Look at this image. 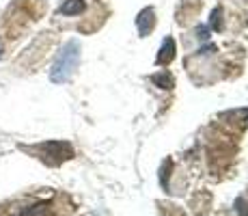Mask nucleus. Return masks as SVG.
Instances as JSON below:
<instances>
[{
    "instance_id": "1",
    "label": "nucleus",
    "mask_w": 248,
    "mask_h": 216,
    "mask_svg": "<svg viewBox=\"0 0 248 216\" xmlns=\"http://www.w3.org/2000/svg\"><path fill=\"white\" fill-rule=\"evenodd\" d=\"M78 61H80L78 41H67L59 50V54H56L54 65H52V71H50V80L56 84L67 83L71 78V74L76 71V67H78Z\"/></svg>"
},
{
    "instance_id": "2",
    "label": "nucleus",
    "mask_w": 248,
    "mask_h": 216,
    "mask_svg": "<svg viewBox=\"0 0 248 216\" xmlns=\"http://www.w3.org/2000/svg\"><path fill=\"white\" fill-rule=\"evenodd\" d=\"M154 26V9H142L136 17V28L140 35H147L149 28Z\"/></svg>"
},
{
    "instance_id": "3",
    "label": "nucleus",
    "mask_w": 248,
    "mask_h": 216,
    "mask_svg": "<svg viewBox=\"0 0 248 216\" xmlns=\"http://www.w3.org/2000/svg\"><path fill=\"white\" fill-rule=\"evenodd\" d=\"M80 11H84V0H67L59 7L61 16H78Z\"/></svg>"
},
{
    "instance_id": "4",
    "label": "nucleus",
    "mask_w": 248,
    "mask_h": 216,
    "mask_svg": "<svg viewBox=\"0 0 248 216\" xmlns=\"http://www.w3.org/2000/svg\"><path fill=\"white\" fill-rule=\"evenodd\" d=\"M173 50H175V43H173V39H166L164 43H162V50H160V56H158V63H169L170 59H173Z\"/></svg>"
},
{
    "instance_id": "5",
    "label": "nucleus",
    "mask_w": 248,
    "mask_h": 216,
    "mask_svg": "<svg viewBox=\"0 0 248 216\" xmlns=\"http://www.w3.org/2000/svg\"><path fill=\"white\" fill-rule=\"evenodd\" d=\"M218 17H220V11H214V28H220V20Z\"/></svg>"
},
{
    "instance_id": "6",
    "label": "nucleus",
    "mask_w": 248,
    "mask_h": 216,
    "mask_svg": "<svg viewBox=\"0 0 248 216\" xmlns=\"http://www.w3.org/2000/svg\"><path fill=\"white\" fill-rule=\"evenodd\" d=\"M0 56H2V43H0Z\"/></svg>"
}]
</instances>
